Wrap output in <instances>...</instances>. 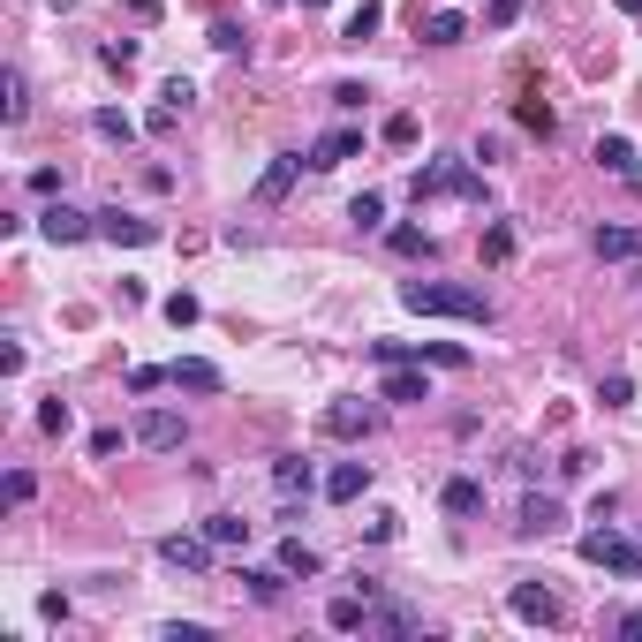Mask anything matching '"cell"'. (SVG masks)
<instances>
[{"label":"cell","mask_w":642,"mask_h":642,"mask_svg":"<svg viewBox=\"0 0 642 642\" xmlns=\"http://www.w3.org/2000/svg\"><path fill=\"white\" fill-rule=\"evenodd\" d=\"M401 303L416 318H461V325H491V295L484 288H454V280H401Z\"/></svg>","instance_id":"6da1fadb"},{"label":"cell","mask_w":642,"mask_h":642,"mask_svg":"<svg viewBox=\"0 0 642 642\" xmlns=\"http://www.w3.org/2000/svg\"><path fill=\"white\" fill-rule=\"evenodd\" d=\"M408 189H416V204H431V197H461L469 204V197H484V174H476L469 159H423Z\"/></svg>","instance_id":"7a4b0ae2"},{"label":"cell","mask_w":642,"mask_h":642,"mask_svg":"<svg viewBox=\"0 0 642 642\" xmlns=\"http://www.w3.org/2000/svg\"><path fill=\"white\" fill-rule=\"evenodd\" d=\"M582 559H590V567H605V575H627V582H642V544L612 537V529H590V537H582Z\"/></svg>","instance_id":"3957f363"},{"label":"cell","mask_w":642,"mask_h":642,"mask_svg":"<svg viewBox=\"0 0 642 642\" xmlns=\"http://www.w3.org/2000/svg\"><path fill=\"white\" fill-rule=\"evenodd\" d=\"M38 235H46V242H84V235H99V212H76V204H46V212H38Z\"/></svg>","instance_id":"277c9868"},{"label":"cell","mask_w":642,"mask_h":642,"mask_svg":"<svg viewBox=\"0 0 642 642\" xmlns=\"http://www.w3.org/2000/svg\"><path fill=\"white\" fill-rule=\"evenodd\" d=\"M514 529H522V537H559V529H567V507H559L552 491H529V499H522V522H514Z\"/></svg>","instance_id":"5b68a950"},{"label":"cell","mask_w":642,"mask_h":642,"mask_svg":"<svg viewBox=\"0 0 642 642\" xmlns=\"http://www.w3.org/2000/svg\"><path fill=\"white\" fill-rule=\"evenodd\" d=\"M99 235H106V242H129V250H144V242H159V220H136V212L106 204V212H99Z\"/></svg>","instance_id":"8992f818"},{"label":"cell","mask_w":642,"mask_h":642,"mask_svg":"<svg viewBox=\"0 0 642 642\" xmlns=\"http://www.w3.org/2000/svg\"><path fill=\"white\" fill-rule=\"evenodd\" d=\"M136 446L174 454V446H182V416H174V408H144V416H136Z\"/></svg>","instance_id":"52a82bcc"},{"label":"cell","mask_w":642,"mask_h":642,"mask_svg":"<svg viewBox=\"0 0 642 642\" xmlns=\"http://www.w3.org/2000/svg\"><path fill=\"white\" fill-rule=\"evenodd\" d=\"M355 152H363V129H348V121H340V129H325V136L310 144L303 159H310V167L325 174V167H340V159H355Z\"/></svg>","instance_id":"ba28073f"},{"label":"cell","mask_w":642,"mask_h":642,"mask_svg":"<svg viewBox=\"0 0 642 642\" xmlns=\"http://www.w3.org/2000/svg\"><path fill=\"white\" fill-rule=\"evenodd\" d=\"M371 423H378V416H371L363 401H333V408L318 416V431H325V439H363Z\"/></svg>","instance_id":"9c48e42d"},{"label":"cell","mask_w":642,"mask_h":642,"mask_svg":"<svg viewBox=\"0 0 642 642\" xmlns=\"http://www.w3.org/2000/svg\"><path fill=\"white\" fill-rule=\"evenodd\" d=\"M159 559L182 567V575H204L212 567V537H159Z\"/></svg>","instance_id":"30bf717a"},{"label":"cell","mask_w":642,"mask_h":642,"mask_svg":"<svg viewBox=\"0 0 642 642\" xmlns=\"http://www.w3.org/2000/svg\"><path fill=\"white\" fill-rule=\"evenodd\" d=\"M507 605H514V620H529V627H552V620H559V597L537 590V582H514Z\"/></svg>","instance_id":"8fae6325"},{"label":"cell","mask_w":642,"mask_h":642,"mask_svg":"<svg viewBox=\"0 0 642 642\" xmlns=\"http://www.w3.org/2000/svg\"><path fill=\"white\" fill-rule=\"evenodd\" d=\"M303 167H310V159L280 152V159H272L265 174H257V204H280V197H288V189H295V174H303Z\"/></svg>","instance_id":"7c38bea8"},{"label":"cell","mask_w":642,"mask_h":642,"mask_svg":"<svg viewBox=\"0 0 642 642\" xmlns=\"http://www.w3.org/2000/svg\"><path fill=\"white\" fill-rule=\"evenodd\" d=\"M597 257L605 265H642V227H597Z\"/></svg>","instance_id":"4fadbf2b"},{"label":"cell","mask_w":642,"mask_h":642,"mask_svg":"<svg viewBox=\"0 0 642 642\" xmlns=\"http://www.w3.org/2000/svg\"><path fill=\"white\" fill-rule=\"evenodd\" d=\"M363 491H371V461H340V469L325 476V499H333V507H348V499H363Z\"/></svg>","instance_id":"5bb4252c"},{"label":"cell","mask_w":642,"mask_h":642,"mask_svg":"<svg viewBox=\"0 0 642 642\" xmlns=\"http://www.w3.org/2000/svg\"><path fill=\"white\" fill-rule=\"evenodd\" d=\"M189 99H197V84H189V76H174V84L159 91V106H152V129H174V121L189 114Z\"/></svg>","instance_id":"9a60e30c"},{"label":"cell","mask_w":642,"mask_h":642,"mask_svg":"<svg viewBox=\"0 0 642 642\" xmlns=\"http://www.w3.org/2000/svg\"><path fill=\"white\" fill-rule=\"evenodd\" d=\"M386 401H401V408L431 401V386H423V371H408V363H386Z\"/></svg>","instance_id":"2e32d148"},{"label":"cell","mask_w":642,"mask_h":642,"mask_svg":"<svg viewBox=\"0 0 642 642\" xmlns=\"http://www.w3.org/2000/svg\"><path fill=\"white\" fill-rule=\"evenodd\" d=\"M597 167H612V174H627V182H642V159H635V144H627V136H597Z\"/></svg>","instance_id":"e0dca14e"},{"label":"cell","mask_w":642,"mask_h":642,"mask_svg":"<svg viewBox=\"0 0 642 642\" xmlns=\"http://www.w3.org/2000/svg\"><path fill=\"white\" fill-rule=\"evenodd\" d=\"M439 507H446V514H484V484H476V476H446Z\"/></svg>","instance_id":"ac0fdd59"},{"label":"cell","mask_w":642,"mask_h":642,"mask_svg":"<svg viewBox=\"0 0 642 642\" xmlns=\"http://www.w3.org/2000/svg\"><path fill=\"white\" fill-rule=\"evenodd\" d=\"M272 491H280V499L303 491V499H310V461L303 454H280V461H272Z\"/></svg>","instance_id":"d6986e66"},{"label":"cell","mask_w":642,"mask_h":642,"mask_svg":"<svg viewBox=\"0 0 642 642\" xmlns=\"http://www.w3.org/2000/svg\"><path fill=\"white\" fill-rule=\"evenodd\" d=\"M242 582H250V597H257V605H280V590H288V567H242Z\"/></svg>","instance_id":"ffe728a7"},{"label":"cell","mask_w":642,"mask_h":642,"mask_svg":"<svg viewBox=\"0 0 642 642\" xmlns=\"http://www.w3.org/2000/svg\"><path fill=\"white\" fill-rule=\"evenodd\" d=\"M174 386H182V393H220L227 378L212 371V363H197V355H182V363H174Z\"/></svg>","instance_id":"44dd1931"},{"label":"cell","mask_w":642,"mask_h":642,"mask_svg":"<svg viewBox=\"0 0 642 642\" xmlns=\"http://www.w3.org/2000/svg\"><path fill=\"white\" fill-rule=\"evenodd\" d=\"M325 627H333V635H355V627H371V605H363V597H333V605H325Z\"/></svg>","instance_id":"7402d4cb"},{"label":"cell","mask_w":642,"mask_h":642,"mask_svg":"<svg viewBox=\"0 0 642 642\" xmlns=\"http://www.w3.org/2000/svg\"><path fill=\"white\" fill-rule=\"evenodd\" d=\"M91 136H106V144H136V121L121 114V106H99V114H91Z\"/></svg>","instance_id":"603a6c76"},{"label":"cell","mask_w":642,"mask_h":642,"mask_svg":"<svg viewBox=\"0 0 642 642\" xmlns=\"http://www.w3.org/2000/svg\"><path fill=\"white\" fill-rule=\"evenodd\" d=\"M378 23H386V8H378V0H363V8H355V16L340 23V46H363V38H371Z\"/></svg>","instance_id":"cb8c5ba5"},{"label":"cell","mask_w":642,"mask_h":642,"mask_svg":"<svg viewBox=\"0 0 642 642\" xmlns=\"http://www.w3.org/2000/svg\"><path fill=\"white\" fill-rule=\"evenodd\" d=\"M423 38H431V46H461V38H469V16H454V8H439V16L423 23Z\"/></svg>","instance_id":"d4e9b609"},{"label":"cell","mask_w":642,"mask_h":642,"mask_svg":"<svg viewBox=\"0 0 642 642\" xmlns=\"http://www.w3.org/2000/svg\"><path fill=\"white\" fill-rule=\"evenodd\" d=\"M423 355H431L439 371H461V363H469V348H461V340H431V348H408V363H423Z\"/></svg>","instance_id":"484cf974"},{"label":"cell","mask_w":642,"mask_h":642,"mask_svg":"<svg viewBox=\"0 0 642 642\" xmlns=\"http://www.w3.org/2000/svg\"><path fill=\"white\" fill-rule=\"evenodd\" d=\"M280 567H288V575H303V582H310V575H318V567H325V559L310 552L303 537H288V544H280Z\"/></svg>","instance_id":"4316f807"},{"label":"cell","mask_w":642,"mask_h":642,"mask_svg":"<svg viewBox=\"0 0 642 642\" xmlns=\"http://www.w3.org/2000/svg\"><path fill=\"white\" fill-rule=\"evenodd\" d=\"M371 627H386V635H416V612L386 597V605H371Z\"/></svg>","instance_id":"83f0119b"},{"label":"cell","mask_w":642,"mask_h":642,"mask_svg":"<svg viewBox=\"0 0 642 642\" xmlns=\"http://www.w3.org/2000/svg\"><path fill=\"white\" fill-rule=\"evenodd\" d=\"M507 257H514V227L491 220V227H484V265H507Z\"/></svg>","instance_id":"f1b7e54d"},{"label":"cell","mask_w":642,"mask_h":642,"mask_svg":"<svg viewBox=\"0 0 642 642\" xmlns=\"http://www.w3.org/2000/svg\"><path fill=\"white\" fill-rule=\"evenodd\" d=\"M204 537H212V544H250V522H242V514H212Z\"/></svg>","instance_id":"f546056e"},{"label":"cell","mask_w":642,"mask_h":642,"mask_svg":"<svg viewBox=\"0 0 642 642\" xmlns=\"http://www.w3.org/2000/svg\"><path fill=\"white\" fill-rule=\"evenodd\" d=\"M393 257H431V250H439V242H431V235H423V227H393Z\"/></svg>","instance_id":"4dcf8cb0"},{"label":"cell","mask_w":642,"mask_h":642,"mask_svg":"<svg viewBox=\"0 0 642 642\" xmlns=\"http://www.w3.org/2000/svg\"><path fill=\"white\" fill-rule=\"evenodd\" d=\"M522 8H529V0H484V23H491V31H514Z\"/></svg>","instance_id":"1f68e13d"},{"label":"cell","mask_w":642,"mask_h":642,"mask_svg":"<svg viewBox=\"0 0 642 642\" xmlns=\"http://www.w3.org/2000/svg\"><path fill=\"white\" fill-rule=\"evenodd\" d=\"M0 91H8V99H0V114H8V121H23V114H31V91H23V76H16V68H8V84H0Z\"/></svg>","instance_id":"d6a6232c"},{"label":"cell","mask_w":642,"mask_h":642,"mask_svg":"<svg viewBox=\"0 0 642 642\" xmlns=\"http://www.w3.org/2000/svg\"><path fill=\"white\" fill-rule=\"evenodd\" d=\"M514 114H522V129H529V136H552V129H559V121H552V106H537V99H522Z\"/></svg>","instance_id":"836d02e7"},{"label":"cell","mask_w":642,"mask_h":642,"mask_svg":"<svg viewBox=\"0 0 642 642\" xmlns=\"http://www.w3.org/2000/svg\"><path fill=\"white\" fill-rule=\"evenodd\" d=\"M393 144V152H408V144H416V114H386V129H378Z\"/></svg>","instance_id":"e575fe53"},{"label":"cell","mask_w":642,"mask_h":642,"mask_svg":"<svg viewBox=\"0 0 642 642\" xmlns=\"http://www.w3.org/2000/svg\"><path fill=\"white\" fill-rule=\"evenodd\" d=\"M159 386H174V371H159V363H136L129 371V393H159Z\"/></svg>","instance_id":"d590c367"},{"label":"cell","mask_w":642,"mask_h":642,"mask_svg":"<svg viewBox=\"0 0 642 642\" xmlns=\"http://www.w3.org/2000/svg\"><path fill=\"white\" fill-rule=\"evenodd\" d=\"M597 401H605V408H627V401H635V378H627V371H612L605 386H597Z\"/></svg>","instance_id":"8d00e7d4"},{"label":"cell","mask_w":642,"mask_h":642,"mask_svg":"<svg viewBox=\"0 0 642 642\" xmlns=\"http://www.w3.org/2000/svg\"><path fill=\"white\" fill-rule=\"evenodd\" d=\"M348 220H355V227H378V220H386V197H371V189H363V197L348 204Z\"/></svg>","instance_id":"74e56055"},{"label":"cell","mask_w":642,"mask_h":642,"mask_svg":"<svg viewBox=\"0 0 642 642\" xmlns=\"http://www.w3.org/2000/svg\"><path fill=\"white\" fill-rule=\"evenodd\" d=\"M31 491H38V476H31V469H8V484H0V499H8V507H23Z\"/></svg>","instance_id":"f35d334b"},{"label":"cell","mask_w":642,"mask_h":642,"mask_svg":"<svg viewBox=\"0 0 642 642\" xmlns=\"http://www.w3.org/2000/svg\"><path fill=\"white\" fill-rule=\"evenodd\" d=\"M167 325L182 333V325H197V295H167Z\"/></svg>","instance_id":"ab89813d"},{"label":"cell","mask_w":642,"mask_h":642,"mask_svg":"<svg viewBox=\"0 0 642 642\" xmlns=\"http://www.w3.org/2000/svg\"><path fill=\"white\" fill-rule=\"evenodd\" d=\"M68 423H76V416H68V401H46V408H38V431H53V439H61Z\"/></svg>","instance_id":"60d3db41"},{"label":"cell","mask_w":642,"mask_h":642,"mask_svg":"<svg viewBox=\"0 0 642 642\" xmlns=\"http://www.w3.org/2000/svg\"><path fill=\"white\" fill-rule=\"evenodd\" d=\"M159 635H167V642H204V635H212V627H204V620H167V627H159Z\"/></svg>","instance_id":"b9f144b4"},{"label":"cell","mask_w":642,"mask_h":642,"mask_svg":"<svg viewBox=\"0 0 642 642\" xmlns=\"http://www.w3.org/2000/svg\"><path fill=\"white\" fill-rule=\"evenodd\" d=\"M212 46H220V53H242L250 38H242V23H212Z\"/></svg>","instance_id":"7bdbcfd3"},{"label":"cell","mask_w":642,"mask_h":642,"mask_svg":"<svg viewBox=\"0 0 642 642\" xmlns=\"http://www.w3.org/2000/svg\"><path fill=\"white\" fill-rule=\"evenodd\" d=\"M99 61H106V68H129V61H136V38H114V46H99Z\"/></svg>","instance_id":"ee69618b"},{"label":"cell","mask_w":642,"mask_h":642,"mask_svg":"<svg viewBox=\"0 0 642 642\" xmlns=\"http://www.w3.org/2000/svg\"><path fill=\"white\" fill-rule=\"evenodd\" d=\"M129 16L136 23H159V16H167V0H129Z\"/></svg>","instance_id":"f6af8a7d"},{"label":"cell","mask_w":642,"mask_h":642,"mask_svg":"<svg viewBox=\"0 0 642 642\" xmlns=\"http://www.w3.org/2000/svg\"><path fill=\"white\" fill-rule=\"evenodd\" d=\"M612 635H635L642 642V612H612Z\"/></svg>","instance_id":"bcb514c9"},{"label":"cell","mask_w":642,"mask_h":642,"mask_svg":"<svg viewBox=\"0 0 642 642\" xmlns=\"http://www.w3.org/2000/svg\"><path fill=\"white\" fill-rule=\"evenodd\" d=\"M620 8H627V16H642V0H620Z\"/></svg>","instance_id":"7dc6e473"},{"label":"cell","mask_w":642,"mask_h":642,"mask_svg":"<svg viewBox=\"0 0 642 642\" xmlns=\"http://www.w3.org/2000/svg\"><path fill=\"white\" fill-rule=\"evenodd\" d=\"M310 8H325V0H310Z\"/></svg>","instance_id":"c3c4849f"}]
</instances>
